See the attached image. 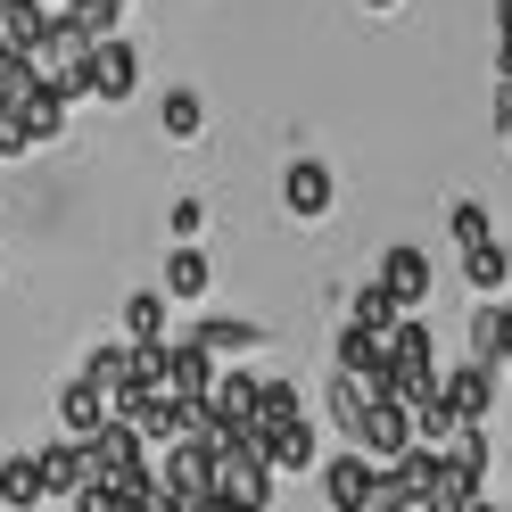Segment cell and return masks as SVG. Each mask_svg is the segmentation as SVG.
<instances>
[{
    "instance_id": "1",
    "label": "cell",
    "mask_w": 512,
    "mask_h": 512,
    "mask_svg": "<svg viewBox=\"0 0 512 512\" xmlns=\"http://www.w3.org/2000/svg\"><path fill=\"white\" fill-rule=\"evenodd\" d=\"M83 455H91V488H116L124 504H149V496H157V471H149V455H141V438L124 430V422H108L100 438L83 446Z\"/></svg>"
},
{
    "instance_id": "2",
    "label": "cell",
    "mask_w": 512,
    "mask_h": 512,
    "mask_svg": "<svg viewBox=\"0 0 512 512\" xmlns=\"http://www.w3.org/2000/svg\"><path fill=\"white\" fill-rule=\"evenodd\" d=\"M207 496H215L223 512H273V471H265V455H256V446H223Z\"/></svg>"
},
{
    "instance_id": "3",
    "label": "cell",
    "mask_w": 512,
    "mask_h": 512,
    "mask_svg": "<svg viewBox=\"0 0 512 512\" xmlns=\"http://www.w3.org/2000/svg\"><path fill=\"white\" fill-rule=\"evenodd\" d=\"M438 405L455 413L463 430H479V413L496 405V364H471V356H463L455 372H438Z\"/></svg>"
},
{
    "instance_id": "4",
    "label": "cell",
    "mask_w": 512,
    "mask_h": 512,
    "mask_svg": "<svg viewBox=\"0 0 512 512\" xmlns=\"http://www.w3.org/2000/svg\"><path fill=\"white\" fill-rule=\"evenodd\" d=\"M133 83H141V42H100L91 50V75H83V91L91 100H133Z\"/></svg>"
},
{
    "instance_id": "5",
    "label": "cell",
    "mask_w": 512,
    "mask_h": 512,
    "mask_svg": "<svg viewBox=\"0 0 512 512\" xmlns=\"http://www.w3.org/2000/svg\"><path fill=\"white\" fill-rule=\"evenodd\" d=\"M356 455H364L372 471H389V463H405V455H413V430H405V413H397V405H364Z\"/></svg>"
},
{
    "instance_id": "6",
    "label": "cell",
    "mask_w": 512,
    "mask_h": 512,
    "mask_svg": "<svg viewBox=\"0 0 512 512\" xmlns=\"http://www.w3.org/2000/svg\"><path fill=\"white\" fill-rule=\"evenodd\" d=\"M215 372H223V364L207 356V347H190V339H174V347H166V397H174V405H199V413H207Z\"/></svg>"
},
{
    "instance_id": "7",
    "label": "cell",
    "mask_w": 512,
    "mask_h": 512,
    "mask_svg": "<svg viewBox=\"0 0 512 512\" xmlns=\"http://www.w3.org/2000/svg\"><path fill=\"white\" fill-rule=\"evenodd\" d=\"M281 207L306 215V223H314V215H331V207H339V174H331V166H314V157H298V166L281 174Z\"/></svg>"
},
{
    "instance_id": "8",
    "label": "cell",
    "mask_w": 512,
    "mask_h": 512,
    "mask_svg": "<svg viewBox=\"0 0 512 512\" xmlns=\"http://www.w3.org/2000/svg\"><path fill=\"white\" fill-rule=\"evenodd\" d=\"M372 281H380V290H389V298H397V306L413 314V306L430 298V256L413 248V240H397L389 256H380V273H372Z\"/></svg>"
},
{
    "instance_id": "9",
    "label": "cell",
    "mask_w": 512,
    "mask_h": 512,
    "mask_svg": "<svg viewBox=\"0 0 512 512\" xmlns=\"http://www.w3.org/2000/svg\"><path fill=\"white\" fill-rule=\"evenodd\" d=\"M34 463H42V488H50V504H75V496L91 488V455H83L75 438H50Z\"/></svg>"
},
{
    "instance_id": "10",
    "label": "cell",
    "mask_w": 512,
    "mask_h": 512,
    "mask_svg": "<svg viewBox=\"0 0 512 512\" xmlns=\"http://www.w3.org/2000/svg\"><path fill=\"white\" fill-rule=\"evenodd\" d=\"M207 479H215V446L182 438L166 455V471H157V496H207Z\"/></svg>"
},
{
    "instance_id": "11",
    "label": "cell",
    "mask_w": 512,
    "mask_h": 512,
    "mask_svg": "<svg viewBox=\"0 0 512 512\" xmlns=\"http://www.w3.org/2000/svg\"><path fill=\"white\" fill-rule=\"evenodd\" d=\"M256 455H265V471H314V422L298 413V422H273L265 438H256Z\"/></svg>"
},
{
    "instance_id": "12",
    "label": "cell",
    "mask_w": 512,
    "mask_h": 512,
    "mask_svg": "<svg viewBox=\"0 0 512 512\" xmlns=\"http://www.w3.org/2000/svg\"><path fill=\"white\" fill-rule=\"evenodd\" d=\"M58 422H67L75 446H91V438L108 430V397L91 389V380H67V389H58Z\"/></svg>"
},
{
    "instance_id": "13",
    "label": "cell",
    "mask_w": 512,
    "mask_h": 512,
    "mask_svg": "<svg viewBox=\"0 0 512 512\" xmlns=\"http://www.w3.org/2000/svg\"><path fill=\"white\" fill-rule=\"evenodd\" d=\"M323 496H331V512H364V496H372V463L356 455V446L323 463Z\"/></svg>"
},
{
    "instance_id": "14",
    "label": "cell",
    "mask_w": 512,
    "mask_h": 512,
    "mask_svg": "<svg viewBox=\"0 0 512 512\" xmlns=\"http://www.w3.org/2000/svg\"><path fill=\"white\" fill-rule=\"evenodd\" d=\"M190 347H207L215 364H223V356H265V331H256V323H232V314H207V323L190 331Z\"/></svg>"
},
{
    "instance_id": "15",
    "label": "cell",
    "mask_w": 512,
    "mask_h": 512,
    "mask_svg": "<svg viewBox=\"0 0 512 512\" xmlns=\"http://www.w3.org/2000/svg\"><path fill=\"white\" fill-rule=\"evenodd\" d=\"M50 34V9H34V0H0V50L9 58H34Z\"/></svg>"
},
{
    "instance_id": "16",
    "label": "cell",
    "mask_w": 512,
    "mask_h": 512,
    "mask_svg": "<svg viewBox=\"0 0 512 512\" xmlns=\"http://www.w3.org/2000/svg\"><path fill=\"white\" fill-rule=\"evenodd\" d=\"M124 347H166V290L124 298Z\"/></svg>"
},
{
    "instance_id": "17",
    "label": "cell",
    "mask_w": 512,
    "mask_h": 512,
    "mask_svg": "<svg viewBox=\"0 0 512 512\" xmlns=\"http://www.w3.org/2000/svg\"><path fill=\"white\" fill-rule=\"evenodd\" d=\"M215 290V256L207 248H174L166 256V298H207Z\"/></svg>"
},
{
    "instance_id": "18",
    "label": "cell",
    "mask_w": 512,
    "mask_h": 512,
    "mask_svg": "<svg viewBox=\"0 0 512 512\" xmlns=\"http://www.w3.org/2000/svg\"><path fill=\"white\" fill-rule=\"evenodd\" d=\"M347 323H356V331H372V339H389V331L405 323V306H397L389 290H380V281H364V290L347 298Z\"/></svg>"
},
{
    "instance_id": "19",
    "label": "cell",
    "mask_w": 512,
    "mask_h": 512,
    "mask_svg": "<svg viewBox=\"0 0 512 512\" xmlns=\"http://www.w3.org/2000/svg\"><path fill=\"white\" fill-rule=\"evenodd\" d=\"M0 496H9V512H42V504H50L42 463H34V455H9V463H0Z\"/></svg>"
},
{
    "instance_id": "20",
    "label": "cell",
    "mask_w": 512,
    "mask_h": 512,
    "mask_svg": "<svg viewBox=\"0 0 512 512\" xmlns=\"http://www.w3.org/2000/svg\"><path fill=\"white\" fill-rule=\"evenodd\" d=\"M463 281H471L479 298H496L504 281H512V256H504L496 240H479V248H463Z\"/></svg>"
},
{
    "instance_id": "21",
    "label": "cell",
    "mask_w": 512,
    "mask_h": 512,
    "mask_svg": "<svg viewBox=\"0 0 512 512\" xmlns=\"http://www.w3.org/2000/svg\"><path fill=\"white\" fill-rule=\"evenodd\" d=\"M67 116H75V100H67V91H42V100L25 108L17 124H25V141H58V133H67Z\"/></svg>"
},
{
    "instance_id": "22",
    "label": "cell",
    "mask_w": 512,
    "mask_h": 512,
    "mask_svg": "<svg viewBox=\"0 0 512 512\" xmlns=\"http://www.w3.org/2000/svg\"><path fill=\"white\" fill-rule=\"evenodd\" d=\"M157 116H166L174 141H199L207 133V100H199V91H166V108H157Z\"/></svg>"
},
{
    "instance_id": "23",
    "label": "cell",
    "mask_w": 512,
    "mask_h": 512,
    "mask_svg": "<svg viewBox=\"0 0 512 512\" xmlns=\"http://www.w3.org/2000/svg\"><path fill=\"white\" fill-rule=\"evenodd\" d=\"M273 422H298V389H290V380H256V430H273Z\"/></svg>"
},
{
    "instance_id": "24",
    "label": "cell",
    "mask_w": 512,
    "mask_h": 512,
    "mask_svg": "<svg viewBox=\"0 0 512 512\" xmlns=\"http://www.w3.org/2000/svg\"><path fill=\"white\" fill-rule=\"evenodd\" d=\"M364 405H372V397L356 389V380H339V372H331V430H339V438H356V430H364Z\"/></svg>"
},
{
    "instance_id": "25",
    "label": "cell",
    "mask_w": 512,
    "mask_h": 512,
    "mask_svg": "<svg viewBox=\"0 0 512 512\" xmlns=\"http://www.w3.org/2000/svg\"><path fill=\"white\" fill-rule=\"evenodd\" d=\"M455 240H463V248L496 240V232H488V207H479V199H463V207H455Z\"/></svg>"
},
{
    "instance_id": "26",
    "label": "cell",
    "mask_w": 512,
    "mask_h": 512,
    "mask_svg": "<svg viewBox=\"0 0 512 512\" xmlns=\"http://www.w3.org/2000/svg\"><path fill=\"white\" fill-rule=\"evenodd\" d=\"M166 223H174V232H182V248H190V232L207 223V199H174V215H166Z\"/></svg>"
},
{
    "instance_id": "27",
    "label": "cell",
    "mask_w": 512,
    "mask_h": 512,
    "mask_svg": "<svg viewBox=\"0 0 512 512\" xmlns=\"http://www.w3.org/2000/svg\"><path fill=\"white\" fill-rule=\"evenodd\" d=\"M75 512H124V496H116V488H83Z\"/></svg>"
},
{
    "instance_id": "28",
    "label": "cell",
    "mask_w": 512,
    "mask_h": 512,
    "mask_svg": "<svg viewBox=\"0 0 512 512\" xmlns=\"http://www.w3.org/2000/svg\"><path fill=\"white\" fill-rule=\"evenodd\" d=\"M25 149H34V141H25V124H17V116H0V157H25Z\"/></svg>"
},
{
    "instance_id": "29",
    "label": "cell",
    "mask_w": 512,
    "mask_h": 512,
    "mask_svg": "<svg viewBox=\"0 0 512 512\" xmlns=\"http://www.w3.org/2000/svg\"><path fill=\"white\" fill-rule=\"evenodd\" d=\"M488 116H496V133L512 141V83H496V108H488Z\"/></svg>"
},
{
    "instance_id": "30",
    "label": "cell",
    "mask_w": 512,
    "mask_h": 512,
    "mask_svg": "<svg viewBox=\"0 0 512 512\" xmlns=\"http://www.w3.org/2000/svg\"><path fill=\"white\" fill-rule=\"evenodd\" d=\"M496 364H512V306H496Z\"/></svg>"
},
{
    "instance_id": "31",
    "label": "cell",
    "mask_w": 512,
    "mask_h": 512,
    "mask_svg": "<svg viewBox=\"0 0 512 512\" xmlns=\"http://www.w3.org/2000/svg\"><path fill=\"white\" fill-rule=\"evenodd\" d=\"M157 504H166V512H223L215 496H157Z\"/></svg>"
},
{
    "instance_id": "32",
    "label": "cell",
    "mask_w": 512,
    "mask_h": 512,
    "mask_svg": "<svg viewBox=\"0 0 512 512\" xmlns=\"http://www.w3.org/2000/svg\"><path fill=\"white\" fill-rule=\"evenodd\" d=\"M496 42H512V0H496Z\"/></svg>"
},
{
    "instance_id": "33",
    "label": "cell",
    "mask_w": 512,
    "mask_h": 512,
    "mask_svg": "<svg viewBox=\"0 0 512 512\" xmlns=\"http://www.w3.org/2000/svg\"><path fill=\"white\" fill-rule=\"evenodd\" d=\"M124 512H166V504H157V496H149V504H124Z\"/></svg>"
},
{
    "instance_id": "34",
    "label": "cell",
    "mask_w": 512,
    "mask_h": 512,
    "mask_svg": "<svg viewBox=\"0 0 512 512\" xmlns=\"http://www.w3.org/2000/svg\"><path fill=\"white\" fill-rule=\"evenodd\" d=\"M364 9H397V0H364Z\"/></svg>"
},
{
    "instance_id": "35",
    "label": "cell",
    "mask_w": 512,
    "mask_h": 512,
    "mask_svg": "<svg viewBox=\"0 0 512 512\" xmlns=\"http://www.w3.org/2000/svg\"><path fill=\"white\" fill-rule=\"evenodd\" d=\"M108 9H116V17H124V9H133V0H108Z\"/></svg>"
},
{
    "instance_id": "36",
    "label": "cell",
    "mask_w": 512,
    "mask_h": 512,
    "mask_svg": "<svg viewBox=\"0 0 512 512\" xmlns=\"http://www.w3.org/2000/svg\"><path fill=\"white\" fill-rule=\"evenodd\" d=\"M0 512H9V496H0Z\"/></svg>"
},
{
    "instance_id": "37",
    "label": "cell",
    "mask_w": 512,
    "mask_h": 512,
    "mask_svg": "<svg viewBox=\"0 0 512 512\" xmlns=\"http://www.w3.org/2000/svg\"><path fill=\"white\" fill-rule=\"evenodd\" d=\"M34 9H50V0H34Z\"/></svg>"
}]
</instances>
